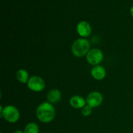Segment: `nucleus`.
<instances>
[{
	"label": "nucleus",
	"instance_id": "nucleus-14",
	"mask_svg": "<svg viewBox=\"0 0 133 133\" xmlns=\"http://www.w3.org/2000/svg\"><path fill=\"white\" fill-rule=\"evenodd\" d=\"M13 133H24L23 131H20V130H17V131H15Z\"/></svg>",
	"mask_w": 133,
	"mask_h": 133
},
{
	"label": "nucleus",
	"instance_id": "nucleus-1",
	"mask_svg": "<svg viewBox=\"0 0 133 133\" xmlns=\"http://www.w3.org/2000/svg\"><path fill=\"white\" fill-rule=\"evenodd\" d=\"M36 117L42 123H49L55 118V109L51 103L44 102L38 105L36 111Z\"/></svg>",
	"mask_w": 133,
	"mask_h": 133
},
{
	"label": "nucleus",
	"instance_id": "nucleus-13",
	"mask_svg": "<svg viewBox=\"0 0 133 133\" xmlns=\"http://www.w3.org/2000/svg\"><path fill=\"white\" fill-rule=\"evenodd\" d=\"M92 109H93V108L91 107L89 105H85V106L82 109V114H83L84 116H90L92 114Z\"/></svg>",
	"mask_w": 133,
	"mask_h": 133
},
{
	"label": "nucleus",
	"instance_id": "nucleus-5",
	"mask_svg": "<svg viewBox=\"0 0 133 133\" xmlns=\"http://www.w3.org/2000/svg\"><path fill=\"white\" fill-rule=\"evenodd\" d=\"M28 88L33 92H41L45 88V83L44 79L38 75L31 77L27 83Z\"/></svg>",
	"mask_w": 133,
	"mask_h": 133
},
{
	"label": "nucleus",
	"instance_id": "nucleus-2",
	"mask_svg": "<svg viewBox=\"0 0 133 133\" xmlns=\"http://www.w3.org/2000/svg\"><path fill=\"white\" fill-rule=\"evenodd\" d=\"M90 50V44L85 38H79L75 40L71 46V52L76 57H83L87 55Z\"/></svg>",
	"mask_w": 133,
	"mask_h": 133
},
{
	"label": "nucleus",
	"instance_id": "nucleus-3",
	"mask_svg": "<svg viewBox=\"0 0 133 133\" xmlns=\"http://www.w3.org/2000/svg\"><path fill=\"white\" fill-rule=\"evenodd\" d=\"M0 112L1 118H4L9 123H16L19 120L20 116L19 112L13 105H7L4 108L0 106Z\"/></svg>",
	"mask_w": 133,
	"mask_h": 133
},
{
	"label": "nucleus",
	"instance_id": "nucleus-16",
	"mask_svg": "<svg viewBox=\"0 0 133 133\" xmlns=\"http://www.w3.org/2000/svg\"><path fill=\"white\" fill-rule=\"evenodd\" d=\"M0 133H2V132H0Z\"/></svg>",
	"mask_w": 133,
	"mask_h": 133
},
{
	"label": "nucleus",
	"instance_id": "nucleus-11",
	"mask_svg": "<svg viewBox=\"0 0 133 133\" xmlns=\"http://www.w3.org/2000/svg\"><path fill=\"white\" fill-rule=\"evenodd\" d=\"M16 77L18 81L23 84L27 83L30 78L29 76L28 72L24 69H20V70H18L16 74Z\"/></svg>",
	"mask_w": 133,
	"mask_h": 133
},
{
	"label": "nucleus",
	"instance_id": "nucleus-4",
	"mask_svg": "<svg viewBox=\"0 0 133 133\" xmlns=\"http://www.w3.org/2000/svg\"><path fill=\"white\" fill-rule=\"evenodd\" d=\"M86 56L87 62L93 66H97L99 64L104 57L102 51L97 48L90 49Z\"/></svg>",
	"mask_w": 133,
	"mask_h": 133
},
{
	"label": "nucleus",
	"instance_id": "nucleus-7",
	"mask_svg": "<svg viewBox=\"0 0 133 133\" xmlns=\"http://www.w3.org/2000/svg\"><path fill=\"white\" fill-rule=\"evenodd\" d=\"M77 33L82 37H88L91 35L92 27L88 22L86 21H81L77 25Z\"/></svg>",
	"mask_w": 133,
	"mask_h": 133
},
{
	"label": "nucleus",
	"instance_id": "nucleus-9",
	"mask_svg": "<svg viewBox=\"0 0 133 133\" xmlns=\"http://www.w3.org/2000/svg\"><path fill=\"white\" fill-rule=\"evenodd\" d=\"M87 101L80 96H74L70 98V104L74 109H83L86 105Z\"/></svg>",
	"mask_w": 133,
	"mask_h": 133
},
{
	"label": "nucleus",
	"instance_id": "nucleus-12",
	"mask_svg": "<svg viewBox=\"0 0 133 133\" xmlns=\"http://www.w3.org/2000/svg\"><path fill=\"white\" fill-rule=\"evenodd\" d=\"M24 133H38L39 127L38 125L35 122H31L26 125L24 128Z\"/></svg>",
	"mask_w": 133,
	"mask_h": 133
},
{
	"label": "nucleus",
	"instance_id": "nucleus-8",
	"mask_svg": "<svg viewBox=\"0 0 133 133\" xmlns=\"http://www.w3.org/2000/svg\"><path fill=\"white\" fill-rule=\"evenodd\" d=\"M91 75L96 80H102L106 76V70L102 66H95L91 70Z\"/></svg>",
	"mask_w": 133,
	"mask_h": 133
},
{
	"label": "nucleus",
	"instance_id": "nucleus-15",
	"mask_svg": "<svg viewBox=\"0 0 133 133\" xmlns=\"http://www.w3.org/2000/svg\"><path fill=\"white\" fill-rule=\"evenodd\" d=\"M130 12H131V14L132 16V18H133V5L132 6V7L131 8V10H130Z\"/></svg>",
	"mask_w": 133,
	"mask_h": 133
},
{
	"label": "nucleus",
	"instance_id": "nucleus-6",
	"mask_svg": "<svg viewBox=\"0 0 133 133\" xmlns=\"http://www.w3.org/2000/svg\"><path fill=\"white\" fill-rule=\"evenodd\" d=\"M103 101V95L100 92L94 91L92 92L88 95L86 99L87 105L92 108H96L100 106Z\"/></svg>",
	"mask_w": 133,
	"mask_h": 133
},
{
	"label": "nucleus",
	"instance_id": "nucleus-10",
	"mask_svg": "<svg viewBox=\"0 0 133 133\" xmlns=\"http://www.w3.org/2000/svg\"><path fill=\"white\" fill-rule=\"evenodd\" d=\"M61 92L57 89H52L48 92L47 98L50 103H56L61 99Z\"/></svg>",
	"mask_w": 133,
	"mask_h": 133
}]
</instances>
